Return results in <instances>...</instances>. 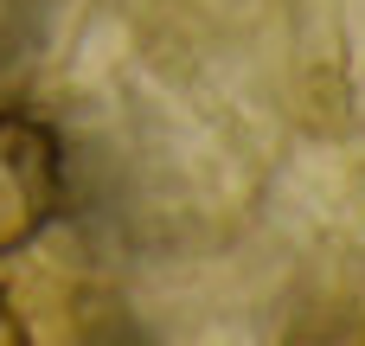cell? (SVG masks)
<instances>
[{"mask_svg":"<svg viewBox=\"0 0 365 346\" xmlns=\"http://www.w3.org/2000/svg\"><path fill=\"white\" fill-rule=\"evenodd\" d=\"M64 212V141L45 116L0 109V257L38 244Z\"/></svg>","mask_w":365,"mask_h":346,"instance_id":"1","label":"cell"},{"mask_svg":"<svg viewBox=\"0 0 365 346\" xmlns=\"http://www.w3.org/2000/svg\"><path fill=\"white\" fill-rule=\"evenodd\" d=\"M0 346H32V334H26V315H19V302L0 289Z\"/></svg>","mask_w":365,"mask_h":346,"instance_id":"2","label":"cell"}]
</instances>
